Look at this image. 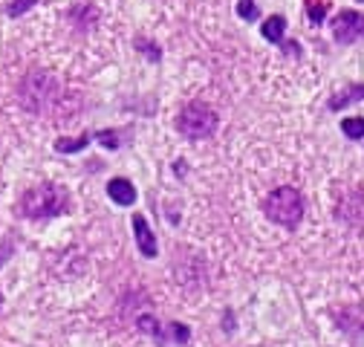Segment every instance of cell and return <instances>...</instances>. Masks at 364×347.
<instances>
[{"label": "cell", "mask_w": 364, "mask_h": 347, "mask_svg": "<svg viewBox=\"0 0 364 347\" xmlns=\"http://www.w3.org/2000/svg\"><path fill=\"white\" fill-rule=\"evenodd\" d=\"M18 99L29 113H50L61 99V81L47 70H32L21 81Z\"/></svg>", "instance_id": "obj_1"}, {"label": "cell", "mask_w": 364, "mask_h": 347, "mask_svg": "<svg viewBox=\"0 0 364 347\" xmlns=\"http://www.w3.org/2000/svg\"><path fill=\"white\" fill-rule=\"evenodd\" d=\"M70 208V194L55 186V183H41L23 191L21 197V214L29 220H47V217H58Z\"/></svg>", "instance_id": "obj_2"}, {"label": "cell", "mask_w": 364, "mask_h": 347, "mask_svg": "<svg viewBox=\"0 0 364 347\" xmlns=\"http://www.w3.org/2000/svg\"><path fill=\"white\" fill-rule=\"evenodd\" d=\"M304 211H306L304 197L292 186H281L275 191H269L266 200H263V214L272 223H278L284 229H295L304 220Z\"/></svg>", "instance_id": "obj_3"}, {"label": "cell", "mask_w": 364, "mask_h": 347, "mask_svg": "<svg viewBox=\"0 0 364 347\" xmlns=\"http://www.w3.org/2000/svg\"><path fill=\"white\" fill-rule=\"evenodd\" d=\"M217 113L214 107H208L205 102H188L186 107L179 110L176 116V130L186 139L191 142H200V139H208L214 137V130H217Z\"/></svg>", "instance_id": "obj_4"}, {"label": "cell", "mask_w": 364, "mask_h": 347, "mask_svg": "<svg viewBox=\"0 0 364 347\" xmlns=\"http://www.w3.org/2000/svg\"><path fill=\"white\" fill-rule=\"evenodd\" d=\"M333 35L338 43H353L364 38V12H353V9L338 12L333 18Z\"/></svg>", "instance_id": "obj_5"}, {"label": "cell", "mask_w": 364, "mask_h": 347, "mask_svg": "<svg viewBox=\"0 0 364 347\" xmlns=\"http://www.w3.org/2000/svg\"><path fill=\"white\" fill-rule=\"evenodd\" d=\"M133 235H136V246H139L142 257H156L159 255V243H156V235L154 229L148 226V220L142 214H133Z\"/></svg>", "instance_id": "obj_6"}, {"label": "cell", "mask_w": 364, "mask_h": 347, "mask_svg": "<svg viewBox=\"0 0 364 347\" xmlns=\"http://www.w3.org/2000/svg\"><path fill=\"white\" fill-rule=\"evenodd\" d=\"M107 197H110L116 205H133V203H136V188H133V183L124 180V177H113V180L107 183Z\"/></svg>", "instance_id": "obj_7"}, {"label": "cell", "mask_w": 364, "mask_h": 347, "mask_svg": "<svg viewBox=\"0 0 364 347\" xmlns=\"http://www.w3.org/2000/svg\"><path fill=\"white\" fill-rule=\"evenodd\" d=\"M260 32H263L266 41L281 43V41H284V32H287V18H284V15H272V18H266L263 26H260Z\"/></svg>", "instance_id": "obj_8"}, {"label": "cell", "mask_w": 364, "mask_h": 347, "mask_svg": "<svg viewBox=\"0 0 364 347\" xmlns=\"http://www.w3.org/2000/svg\"><path fill=\"white\" fill-rule=\"evenodd\" d=\"M136 327H139V330H142L145 336H151V338H156L159 344H165V341H168V336H165V330H162V324H159V321H156L154 316H145V313H142L139 319H136Z\"/></svg>", "instance_id": "obj_9"}, {"label": "cell", "mask_w": 364, "mask_h": 347, "mask_svg": "<svg viewBox=\"0 0 364 347\" xmlns=\"http://www.w3.org/2000/svg\"><path fill=\"white\" fill-rule=\"evenodd\" d=\"M90 134H81V137H75V139H58L55 142V151L58 154H75V151H84L87 145H90Z\"/></svg>", "instance_id": "obj_10"}, {"label": "cell", "mask_w": 364, "mask_h": 347, "mask_svg": "<svg viewBox=\"0 0 364 347\" xmlns=\"http://www.w3.org/2000/svg\"><path fill=\"white\" fill-rule=\"evenodd\" d=\"M341 134L347 139H364V119L361 116H350L341 122Z\"/></svg>", "instance_id": "obj_11"}, {"label": "cell", "mask_w": 364, "mask_h": 347, "mask_svg": "<svg viewBox=\"0 0 364 347\" xmlns=\"http://www.w3.org/2000/svg\"><path fill=\"white\" fill-rule=\"evenodd\" d=\"M358 99H364V87H347V90H344L341 96L330 99V107H333V110H341L344 105H350V102H358Z\"/></svg>", "instance_id": "obj_12"}, {"label": "cell", "mask_w": 364, "mask_h": 347, "mask_svg": "<svg viewBox=\"0 0 364 347\" xmlns=\"http://www.w3.org/2000/svg\"><path fill=\"white\" fill-rule=\"evenodd\" d=\"M327 0H306V15H309V21L312 23H324V18H327Z\"/></svg>", "instance_id": "obj_13"}, {"label": "cell", "mask_w": 364, "mask_h": 347, "mask_svg": "<svg viewBox=\"0 0 364 347\" xmlns=\"http://www.w3.org/2000/svg\"><path fill=\"white\" fill-rule=\"evenodd\" d=\"M168 338H171V341H176V344H188V338H191V330H188L186 324L173 321V324H168Z\"/></svg>", "instance_id": "obj_14"}, {"label": "cell", "mask_w": 364, "mask_h": 347, "mask_svg": "<svg viewBox=\"0 0 364 347\" xmlns=\"http://www.w3.org/2000/svg\"><path fill=\"white\" fill-rule=\"evenodd\" d=\"M237 15L243 18V21H257V4L255 0H237Z\"/></svg>", "instance_id": "obj_15"}, {"label": "cell", "mask_w": 364, "mask_h": 347, "mask_svg": "<svg viewBox=\"0 0 364 347\" xmlns=\"http://www.w3.org/2000/svg\"><path fill=\"white\" fill-rule=\"evenodd\" d=\"M96 139L105 145V148H110V151H116L122 142H119V134H116V130H99V134H96Z\"/></svg>", "instance_id": "obj_16"}, {"label": "cell", "mask_w": 364, "mask_h": 347, "mask_svg": "<svg viewBox=\"0 0 364 347\" xmlns=\"http://www.w3.org/2000/svg\"><path fill=\"white\" fill-rule=\"evenodd\" d=\"M35 4H41V0H12V6H9L6 12H9V18H18V15L29 12Z\"/></svg>", "instance_id": "obj_17"}, {"label": "cell", "mask_w": 364, "mask_h": 347, "mask_svg": "<svg viewBox=\"0 0 364 347\" xmlns=\"http://www.w3.org/2000/svg\"><path fill=\"white\" fill-rule=\"evenodd\" d=\"M12 252H15L12 240H4V243H0V267H4V264H6V260L12 257Z\"/></svg>", "instance_id": "obj_18"}, {"label": "cell", "mask_w": 364, "mask_h": 347, "mask_svg": "<svg viewBox=\"0 0 364 347\" xmlns=\"http://www.w3.org/2000/svg\"><path fill=\"white\" fill-rule=\"evenodd\" d=\"M0 307H4V292H0Z\"/></svg>", "instance_id": "obj_19"}]
</instances>
